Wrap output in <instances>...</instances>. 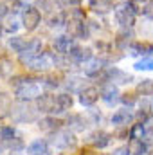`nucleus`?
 <instances>
[{"label": "nucleus", "mask_w": 153, "mask_h": 155, "mask_svg": "<svg viewBox=\"0 0 153 155\" xmlns=\"http://www.w3.org/2000/svg\"><path fill=\"white\" fill-rule=\"evenodd\" d=\"M36 110L34 107L31 105H18L15 108H11V116L16 123H31V121H36Z\"/></svg>", "instance_id": "1"}, {"label": "nucleus", "mask_w": 153, "mask_h": 155, "mask_svg": "<svg viewBox=\"0 0 153 155\" xmlns=\"http://www.w3.org/2000/svg\"><path fill=\"white\" fill-rule=\"evenodd\" d=\"M36 108L40 112H45V114H50V116L61 114V110L56 105V96H52V94H40L36 97Z\"/></svg>", "instance_id": "2"}, {"label": "nucleus", "mask_w": 153, "mask_h": 155, "mask_svg": "<svg viewBox=\"0 0 153 155\" xmlns=\"http://www.w3.org/2000/svg\"><path fill=\"white\" fill-rule=\"evenodd\" d=\"M77 143L74 132L70 130H58L56 132V137H54V146L60 148V150H69V148H74Z\"/></svg>", "instance_id": "3"}, {"label": "nucleus", "mask_w": 153, "mask_h": 155, "mask_svg": "<svg viewBox=\"0 0 153 155\" xmlns=\"http://www.w3.org/2000/svg\"><path fill=\"white\" fill-rule=\"evenodd\" d=\"M40 96V87L33 81H25L20 87H16V97L20 101H31Z\"/></svg>", "instance_id": "4"}, {"label": "nucleus", "mask_w": 153, "mask_h": 155, "mask_svg": "<svg viewBox=\"0 0 153 155\" xmlns=\"http://www.w3.org/2000/svg\"><path fill=\"white\" fill-rule=\"evenodd\" d=\"M86 143H88L90 146L97 148V150H103V148H106V146L112 143V134L103 132V130H96V132H92V134L86 137Z\"/></svg>", "instance_id": "5"}, {"label": "nucleus", "mask_w": 153, "mask_h": 155, "mask_svg": "<svg viewBox=\"0 0 153 155\" xmlns=\"http://www.w3.org/2000/svg\"><path fill=\"white\" fill-rule=\"evenodd\" d=\"M22 22H24V27L27 31H34L40 25V22H41L40 9H36V7H27L24 11V15H22Z\"/></svg>", "instance_id": "6"}, {"label": "nucleus", "mask_w": 153, "mask_h": 155, "mask_svg": "<svg viewBox=\"0 0 153 155\" xmlns=\"http://www.w3.org/2000/svg\"><path fill=\"white\" fill-rule=\"evenodd\" d=\"M67 29L70 33V36L74 38H79V40H86L90 36V29L88 25L83 22V20H76V18H70V22L67 24Z\"/></svg>", "instance_id": "7"}, {"label": "nucleus", "mask_w": 153, "mask_h": 155, "mask_svg": "<svg viewBox=\"0 0 153 155\" xmlns=\"http://www.w3.org/2000/svg\"><path fill=\"white\" fill-rule=\"evenodd\" d=\"M99 97L106 105L114 107L115 103L119 101V90H117V87H115L114 83H103V90L99 92Z\"/></svg>", "instance_id": "8"}, {"label": "nucleus", "mask_w": 153, "mask_h": 155, "mask_svg": "<svg viewBox=\"0 0 153 155\" xmlns=\"http://www.w3.org/2000/svg\"><path fill=\"white\" fill-rule=\"evenodd\" d=\"M38 126H40V130H41V132L56 134L58 130H61L63 121H61V119H58V117H54V116H47V117H43V119H40V121H38Z\"/></svg>", "instance_id": "9"}, {"label": "nucleus", "mask_w": 153, "mask_h": 155, "mask_svg": "<svg viewBox=\"0 0 153 155\" xmlns=\"http://www.w3.org/2000/svg\"><path fill=\"white\" fill-rule=\"evenodd\" d=\"M99 99V90L96 87H85L83 90H79V103L83 107H92L96 105Z\"/></svg>", "instance_id": "10"}, {"label": "nucleus", "mask_w": 153, "mask_h": 155, "mask_svg": "<svg viewBox=\"0 0 153 155\" xmlns=\"http://www.w3.org/2000/svg\"><path fill=\"white\" fill-rule=\"evenodd\" d=\"M67 54H69V58H70L72 61H76V63H86V61L92 58V51H90V49H83V47H79V45H72Z\"/></svg>", "instance_id": "11"}, {"label": "nucleus", "mask_w": 153, "mask_h": 155, "mask_svg": "<svg viewBox=\"0 0 153 155\" xmlns=\"http://www.w3.org/2000/svg\"><path fill=\"white\" fill-rule=\"evenodd\" d=\"M126 150L130 152V155H144L148 153V144L142 141V139H137V137H132Z\"/></svg>", "instance_id": "12"}, {"label": "nucleus", "mask_w": 153, "mask_h": 155, "mask_svg": "<svg viewBox=\"0 0 153 155\" xmlns=\"http://www.w3.org/2000/svg\"><path fill=\"white\" fill-rule=\"evenodd\" d=\"M27 153L29 155H47L49 153V143L45 139H34L27 146Z\"/></svg>", "instance_id": "13"}, {"label": "nucleus", "mask_w": 153, "mask_h": 155, "mask_svg": "<svg viewBox=\"0 0 153 155\" xmlns=\"http://www.w3.org/2000/svg\"><path fill=\"white\" fill-rule=\"evenodd\" d=\"M132 112L130 110H126V108H122V110H117L114 116H112V123H114L115 126H119V128H122V126H128L130 123H132Z\"/></svg>", "instance_id": "14"}, {"label": "nucleus", "mask_w": 153, "mask_h": 155, "mask_svg": "<svg viewBox=\"0 0 153 155\" xmlns=\"http://www.w3.org/2000/svg\"><path fill=\"white\" fill-rule=\"evenodd\" d=\"M72 45H74V41H72L70 36L61 35V36H56V38H54V49H56V52H60V54H67Z\"/></svg>", "instance_id": "15"}, {"label": "nucleus", "mask_w": 153, "mask_h": 155, "mask_svg": "<svg viewBox=\"0 0 153 155\" xmlns=\"http://www.w3.org/2000/svg\"><path fill=\"white\" fill-rule=\"evenodd\" d=\"M128 47H130V54H133V56H137V54L148 56L150 52H153V45L146 43V41H132Z\"/></svg>", "instance_id": "16"}, {"label": "nucleus", "mask_w": 153, "mask_h": 155, "mask_svg": "<svg viewBox=\"0 0 153 155\" xmlns=\"http://www.w3.org/2000/svg\"><path fill=\"white\" fill-rule=\"evenodd\" d=\"M115 20H117V24H121L122 27H132V25L135 24V16L130 15L124 7L115 11Z\"/></svg>", "instance_id": "17"}, {"label": "nucleus", "mask_w": 153, "mask_h": 155, "mask_svg": "<svg viewBox=\"0 0 153 155\" xmlns=\"http://www.w3.org/2000/svg\"><path fill=\"white\" fill-rule=\"evenodd\" d=\"M132 38H133V33L128 31V27H124L122 31H119V33L115 35V45H117L119 49H128Z\"/></svg>", "instance_id": "18"}, {"label": "nucleus", "mask_w": 153, "mask_h": 155, "mask_svg": "<svg viewBox=\"0 0 153 155\" xmlns=\"http://www.w3.org/2000/svg\"><path fill=\"white\" fill-rule=\"evenodd\" d=\"M56 105H58V108H60L61 112H67V110L72 108L74 99H72V96H70L69 92H63V94H58V96H56Z\"/></svg>", "instance_id": "19"}, {"label": "nucleus", "mask_w": 153, "mask_h": 155, "mask_svg": "<svg viewBox=\"0 0 153 155\" xmlns=\"http://www.w3.org/2000/svg\"><path fill=\"white\" fill-rule=\"evenodd\" d=\"M90 7L96 13L105 15V13H110L114 9V4H112V0H90Z\"/></svg>", "instance_id": "20"}, {"label": "nucleus", "mask_w": 153, "mask_h": 155, "mask_svg": "<svg viewBox=\"0 0 153 155\" xmlns=\"http://www.w3.org/2000/svg\"><path fill=\"white\" fill-rule=\"evenodd\" d=\"M29 40L27 38H24V36H13V38H9V47L15 51V52H24L27 47H29Z\"/></svg>", "instance_id": "21"}, {"label": "nucleus", "mask_w": 153, "mask_h": 155, "mask_svg": "<svg viewBox=\"0 0 153 155\" xmlns=\"http://www.w3.org/2000/svg\"><path fill=\"white\" fill-rule=\"evenodd\" d=\"M105 67H103V61H99V60H94V58H90L88 61H86V67H85V72H86V76H92L96 78L101 71H103Z\"/></svg>", "instance_id": "22"}, {"label": "nucleus", "mask_w": 153, "mask_h": 155, "mask_svg": "<svg viewBox=\"0 0 153 155\" xmlns=\"http://www.w3.org/2000/svg\"><path fill=\"white\" fill-rule=\"evenodd\" d=\"M11 108H13V101L11 97L5 94V92H0V119L11 114Z\"/></svg>", "instance_id": "23"}, {"label": "nucleus", "mask_w": 153, "mask_h": 155, "mask_svg": "<svg viewBox=\"0 0 153 155\" xmlns=\"http://www.w3.org/2000/svg\"><path fill=\"white\" fill-rule=\"evenodd\" d=\"M36 9H41V11H45V13H54L56 9H60V2L58 0H38L36 2Z\"/></svg>", "instance_id": "24"}, {"label": "nucleus", "mask_w": 153, "mask_h": 155, "mask_svg": "<svg viewBox=\"0 0 153 155\" xmlns=\"http://www.w3.org/2000/svg\"><path fill=\"white\" fill-rule=\"evenodd\" d=\"M27 67H29L31 71H45V69L49 67V61H47L45 58H41V54H38V56H34V58L27 63Z\"/></svg>", "instance_id": "25"}, {"label": "nucleus", "mask_w": 153, "mask_h": 155, "mask_svg": "<svg viewBox=\"0 0 153 155\" xmlns=\"http://www.w3.org/2000/svg\"><path fill=\"white\" fill-rule=\"evenodd\" d=\"M69 124H72V128H74L76 132H83V130L88 126V121L83 116H79V114H74V116L69 119Z\"/></svg>", "instance_id": "26"}, {"label": "nucleus", "mask_w": 153, "mask_h": 155, "mask_svg": "<svg viewBox=\"0 0 153 155\" xmlns=\"http://www.w3.org/2000/svg\"><path fill=\"white\" fill-rule=\"evenodd\" d=\"M137 92L142 96H153V79H142L137 85Z\"/></svg>", "instance_id": "27"}, {"label": "nucleus", "mask_w": 153, "mask_h": 155, "mask_svg": "<svg viewBox=\"0 0 153 155\" xmlns=\"http://www.w3.org/2000/svg\"><path fill=\"white\" fill-rule=\"evenodd\" d=\"M124 9H126L130 15H133V16H137V15H141V13H142V9H141L139 2H135V0H128V2L124 4Z\"/></svg>", "instance_id": "28"}, {"label": "nucleus", "mask_w": 153, "mask_h": 155, "mask_svg": "<svg viewBox=\"0 0 153 155\" xmlns=\"http://www.w3.org/2000/svg\"><path fill=\"white\" fill-rule=\"evenodd\" d=\"M135 69H137V71H153V58L151 56L142 58L141 61L135 63Z\"/></svg>", "instance_id": "29"}, {"label": "nucleus", "mask_w": 153, "mask_h": 155, "mask_svg": "<svg viewBox=\"0 0 153 155\" xmlns=\"http://www.w3.org/2000/svg\"><path fill=\"white\" fill-rule=\"evenodd\" d=\"M119 101H121L124 107H133V105L137 103V96L132 94V92H126V94H122V96L119 97Z\"/></svg>", "instance_id": "30"}, {"label": "nucleus", "mask_w": 153, "mask_h": 155, "mask_svg": "<svg viewBox=\"0 0 153 155\" xmlns=\"http://www.w3.org/2000/svg\"><path fill=\"white\" fill-rule=\"evenodd\" d=\"M67 87H69L70 92H79V90H83V79L81 78H72V79H69Z\"/></svg>", "instance_id": "31"}, {"label": "nucleus", "mask_w": 153, "mask_h": 155, "mask_svg": "<svg viewBox=\"0 0 153 155\" xmlns=\"http://www.w3.org/2000/svg\"><path fill=\"white\" fill-rule=\"evenodd\" d=\"M15 137V128L13 126H0V139L2 141H9Z\"/></svg>", "instance_id": "32"}, {"label": "nucleus", "mask_w": 153, "mask_h": 155, "mask_svg": "<svg viewBox=\"0 0 153 155\" xmlns=\"http://www.w3.org/2000/svg\"><path fill=\"white\" fill-rule=\"evenodd\" d=\"M151 116L153 114H151V110H150L148 107H144V108H141V110L137 112V119H139L141 123H148V121L151 119Z\"/></svg>", "instance_id": "33"}, {"label": "nucleus", "mask_w": 153, "mask_h": 155, "mask_svg": "<svg viewBox=\"0 0 153 155\" xmlns=\"http://www.w3.org/2000/svg\"><path fill=\"white\" fill-rule=\"evenodd\" d=\"M7 146H9L13 152H20V150H24V141H22V139L13 137V139H9V141H7Z\"/></svg>", "instance_id": "34"}, {"label": "nucleus", "mask_w": 153, "mask_h": 155, "mask_svg": "<svg viewBox=\"0 0 153 155\" xmlns=\"http://www.w3.org/2000/svg\"><path fill=\"white\" fill-rule=\"evenodd\" d=\"M58 85H60V76L49 74V76L45 78V87H47V88H56Z\"/></svg>", "instance_id": "35"}, {"label": "nucleus", "mask_w": 153, "mask_h": 155, "mask_svg": "<svg viewBox=\"0 0 153 155\" xmlns=\"http://www.w3.org/2000/svg\"><path fill=\"white\" fill-rule=\"evenodd\" d=\"M63 22H65L63 16H61V15H56V16L50 18V24H49V25H50V27H60V25H63Z\"/></svg>", "instance_id": "36"}, {"label": "nucleus", "mask_w": 153, "mask_h": 155, "mask_svg": "<svg viewBox=\"0 0 153 155\" xmlns=\"http://www.w3.org/2000/svg\"><path fill=\"white\" fill-rule=\"evenodd\" d=\"M96 47H97V49H99V52H103V54L110 52V45H108V43H105V41H97V43H96Z\"/></svg>", "instance_id": "37"}, {"label": "nucleus", "mask_w": 153, "mask_h": 155, "mask_svg": "<svg viewBox=\"0 0 153 155\" xmlns=\"http://www.w3.org/2000/svg\"><path fill=\"white\" fill-rule=\"evenodd\" d=\"M142 13H144L148 18H153V2H151V4H148V5L142 9Z\"/></svg>", "instance_id": "38"}, {"label": "nucleus", "mask_w": 153, "mask_h": 155, "mask_svg": "<svg viewBox=\"0 0 153 155\" xmlns=\"http://www.w3.org/2000/svg\"><path fill=\"white\" fill-rule=\"evenodd\" d=\"M63 4H65V5H70V7H74V5H79V4H81V0H63Z\"/></svg>", "instance_id": "39"}, {"label": "nucleus", "mask_w": 153, "mask_h": 155, "mask_svg": "<svg viewBox=\"0 0 153 155\" xmlns=\"http://www.w3.org/2000/svg\"><path fill=\"white\" fill-rule=\"evenodd\" d=\"M114 155H130V152H128L126 148H117Z\"/></svg>", "instance_id": "40"}, {"label": "nucleus", "mask_w": 153, "mask_h": 155, "mask_svg": "<svg viewBox=\"0 0 153 155\" xmlns=\"http://www.w3.org/2000/svg\"><path fill=\"white\" fill-rule=\"evenodd\" d=\"M5 13H7V9H5V5H2V4H0V18H2V16H4Z\"/></svg>", "instance_id": "41"}, {"label": "nucleus", "mask_w": 153, "mask_h": 155, "mask_svg": "<svg viewBox=\"0 0 153 155\" xmlns=\"http://www.w3.org/2000/svg\"><path fill=\"white\" fill-rule=\"evenodd\" d=\"M148 137H151V139H153V128H150V130H148Z\"/></svg>", "instance_id": "42"}, {"label": "nucleus", "mask_w": 153, "mask_h": 155, "mask_svg": "<svg viewBox=\"0 0 153 155\" xmlns=\"http://www.w3.org/2000/svg\"><path fill=\"white\" fill-rule=\"evenodd\" d=\"M135 2H150V0H135Z\"/></svg>", "instance_id": "43"}, {"label": "nucleus", "mask_w": 153, "mask_h": 155, "mask_svg": "<svg viewBox=\"0 0 153 155\" xmlns=\"http://www.w3.org/2000/svg\"><path fill=\"white\" fill-rule=\"evenodd\" d=\"M99 155H106V153H99Z\"/></svg>", "instance_id": "44"}, {"label": "nucleus", "mask_w": 153, "mask_h": 155, "mask_svg": "<svg viewBox=\"0 0 153 155\" xmlns=\"http://www.w3.org/2000/svg\"><path fill=\"white\" fill-rule=\"evenodd\" d=\"M144 155H150V153H144Z\"/></svg>", "instance_id": "45"}]
</instances>
